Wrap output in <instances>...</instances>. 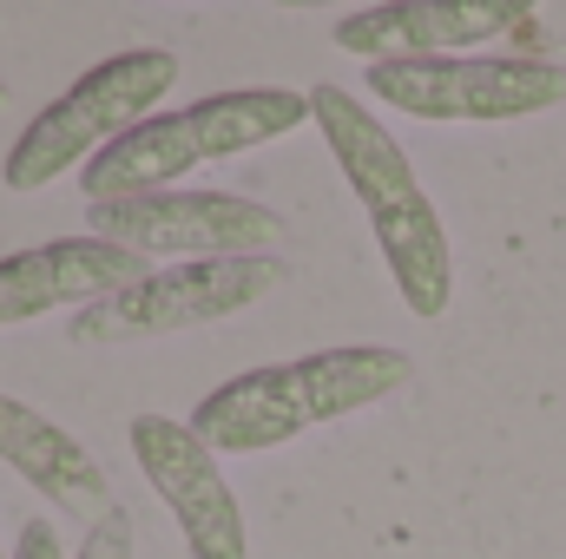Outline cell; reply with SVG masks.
<instances>
[{
	"instance_id": "6da1fadb",
	"label": "cell",
	"mask_w": 566,
	"mask_h": 559,
	"mask_svg": "<svg viewBox=\"0 0 566 559\" xmlns=\"http://www.w3.org/2000/svg\"><path fill=\"white\" fill-rule=\"evenodd\" d=\"M310 119L323 126V145L343 171V184L356 191L369 231H376V251L396 277V296L409 303V316L441 323V309L454 303V251H448V231H441V211L422 191L409 151L389 139V126L336 80L310 86Z\"/></svg>"
},
{
	"instance_id": "7a4b0ae2",
	"label": "cell",
	"mask_w": 566,
	"mask_h": 559,
	"mask_svg": "<svg viewBox=\"0 0 566 559\" xmlns=\"http://www.w3.org/2000/svg\"><path fill=\"white\" fill-rule=\"evenodd\" d=\"M416 362L382 342H343V349H310L296 362H264L231 382H218L198 409L191 428L205 434L211 454H271L283 441L323 428V421L363 415L389 402Z\"/></svg>"
},
{
	"instance_id": "3957f363",
	"label": "cell",
	"mask_w": 566,
	"mask_h": 559,
	"mask_svg": "<svg viewBox=\"0 0 566 559\" xmlns=\"http://www.w3.org/2000/svg\"><path fill=\"white\" fill-rule=\"evenodd\" d=\"M303 119H310V93H296V86H231L185 113H151L145 126H133L80 171V191H86V204L151 198L211 158H238V151H258V145L296 133Z\"/></svg>"
},
{
	"instance_id": "277c9868",
	"label": "cell",
	"mask_w": 566,
	"mask_h": 559,
	"mask_svg": "<svg viewBox=\"0 0 566 559\" xmlns=\"http://www.w3.org/2000/svg\"><path fill=\"white\" fill-rule=\"evenodd\" d=\"M178 86V53L171 46H126L99 66H86L60 99H46L27 133L13 139L0 178L7 191H46L60 184L73 165L86 171L106 145H119L133 126L151 119V106Z\"/></svg>"
},
{
	"instance_id": "5b68a950",
	"label": "cell",
	"mask_w": 566,
	"mask_h": 559,
	"mask_svg": "<svg viewBox=\"0 0 566 559\" xmlns=\"http://www.w3.org/2000/svg\"><path fill=\"white\" fill-rule=\"evenodd\" d=\"M283 257H218V264H165L145 283L93 303L73 316V349H133V342H158L198 323H224L251 303H264L283 289Z\"/></svg>"
},
{
	"instance_id": "8992f818",
	"label": "cell",
	"mask_w": 566,
	"mask_h": 559,
	"mask_svg": "<svg viewBox=\"0 0 566 559\" xmlns=\"http://www.w3.org/2000/svg\"><path fill=\"white\" fill-rule=\"evenodd\" d=\"M93 238L133 257L218 264V257H277L290 231H283V211L244 191H151V198L93 204Z\"/></svg>"
},
{
	"instance_id": "52a82bcc",
	"label": "cell",
	"mask_w": 566,
	"mask_h": 559,
	"mask_svg": "<svg viewBox=\"0 0 566 559\" xmlns=\"http://www.w3.org/2000/svg\"><path fill=\"white\" fill-rule=\"evenodd\" d=\"M369 93L409 119H461V126H501V119H534L566 106V66L560 60H521V53H488V60H382L369 66Z\"/></svg>"
},
{
	"instance_id": "ba28073f",
	"label": "cell",
	"mask_w": 566,
	"mask_h": 559,
	"mask_svg": "<svg viewBox=\"0 0 566 559\" xmlns=\"http://www.w3.org/2000/svg\"><path fill=\"white\" fill-rule=\"evenodd\" d=\"M329 40L369 66L382 60H461V46L507 40L521 60H547V20L527 0H389L356 7L329 27Z\"/></svg>"
},
{
	"instance_id": "9c48e42d",
	"label": "cell",
	"mask_w": 566,
	"mask_h": 559,
	"mask_svg": "<svg viewBox=\"0 0 566 559\" xmlns=\"http://www.w3.org/2000/svg\"><path fill=\"white\" fill-rule=\"evenodd\" d=\"M126 441H133V461L151 481V494L171 507L178 520V540L191 559H251L244 540V507L218 467V454L205 447V434L178 415H133L126 421Z\"/></svg>"
},
{
	"instance_id": "30bf717a",
	"label": "cell",
	"mask_w": 566,
	"mask_h": 559,
	"mask_svg": "<svg viewBox=\"0 0 566 559\" xmlns=\"http://www.w3.org/2000/svg\"><path fill=\"white\" fill-rule=\"evenodd\" d=\"M145 257L106 244V238H46V244H27L13 257H0V329L13 323H33L46 309H93L119 289L145 283Z\"/></svg>"
},
{
	"instance_id": "8fae6325",
	"label": "cell",
	"mask_w": 566,
	"mask_h": 559,
	"mask_svg": "<svg viewBox=\"0 0 566 559\" xmlns=\"http://www.w3.org/2000/svg\"><path fill=\"white\" fill-rule=\"evenodd\" d=\"M0 467H13L46 507H66L86 527H99L113 514V481L93 461V447L13 395H0Z\"/></svg>"
},
{
	"instance_id": "7c38bea8",
	"label": "cell",
	"mask_w": 566,
	"mask_h": 559,
	"mask_svg": "<svg viewBox=\"0 0 566 559\" xmlns=\"http://www.w3.org/2000/svg\"><path fill=\"white\" fill-rule=\"evenodd\" d=\"M73 559H133V520H126V507H113L99 527H86V540H80Z\"/></svg>"
},
{
	"instance_id": "4fadbf2b",
	"label": "cell",
	"mask_w": 566,
	"mask_h": 559,
	"mask_svg": "<svg viewBox=\"0 0 566 559\" xmlns=\"http://www.w3.org/2000/svg\"><path fill=\"white\" fill-rule=\"evenodd\" d=\"M13 559H66V547H60V527H53V520H27V527H20V547H13Z\"/></svg>"
},
{
	"instance_id": "5bb4252c",
	"label": "cell",
	"mask_w": 566,
	"mask_h": 559,
	"mask_svg": "<svg viewBox=\"0 0 566 559\" xmlns=\"http://www.w3.org/2000/svg\"><path fill=\"white\" fill-rule=\"evenodd\" d=\"M0 113H7V86H0Z\"/></svg>"
},
{
	"instance_id": "9a60e30c",
	"label": "cell",
	"mask_w": 566,
	"mask_h": 559,
	"mask_svg": "<svg viewBox=\"0 0 566 559\" xmlns=\"http://www.w3.org/2000/svg\"><path fill=\"white\" fill-rule=\"evenodd\" d=\"M0 559H13V553H7V547H0Z\"/></svg>"
}]
</instances>
